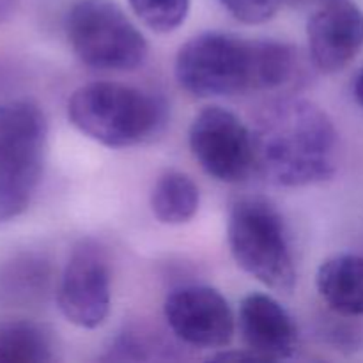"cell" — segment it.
Returning a JSON list of instances; mask_svg holds the SVG:
<instances>
[{
	"label": "cell",
	"mask_w": 363,
	"mask_h": 363,
	"mask_svg": "<svg viewBox=\"0 0 363 363\" xmlns=\"http://www.w3.org/2000/svg\"><path fill=\"white\" fill-rule=\"evenodd\" d=\"M50 282L48 262L38 255H18L0 268V301L11 307L32 305Z\"/></svg>",
	"instance_id": "5bb4252c"
},
{
	"label": "cell",
	"mask_w": 363,
	"mask_h": 363,
	"mask_svg": "<svg viewBox=\"0 0 363 363\" xmlns=\"http://www.w3.org/2000/svg\"><path fill=\"white\" fill-rule=\"evenodd\" d=\"M66 35L74 55L92 69L133 71L147 59V41L116 0H77Z\"/></svg>",
	"instance_id": "8992f818"
},
{
	"label": "cell",
	"mask_w": 363,
	"mask_h": 363,
	"mask_svg": "<svg viewBox=\"0 0 363 363\" xmlns=\"http://www.w3.org/2000/svg\"><path fill=\"white\" fill-rule=\"evenodd\" d=\"M163 312L174 335L197 350H223L236 330L229 301L209 286H184L172 291Z\"/></svg>",
	"instance_id": "9c48e42d"
},
{
	"label": "cell",
	"mask_w": 363,
	"mask_h": 363,
	"mask_svg": "<svg viewBox=\"0 0 363 363\" xmlns=\"http://www.w3.org/2000/svg\"><path fill=\"white\" fill-rule=\"evenodd\" d=\"M354 98H357L358 105L363 108V69L358 73L357 80H354Z\"/></svg>",
	"instance_id": "ffe728a7"
},
{
	"label": "cell",
	"mask_w": 363,
	"mask_h": 363,
	"mask_svg": "<svg viewBox=\"0 0 363 363\" xmlns=\"http://www.w3.org/2000/svg\"><path fill=\"white\" fill-rule=\"evenodd\" d=\"M227 13L247 25H261L279 13L284 0H216Z\"/></svg>",
	"instance_id": "e0dca14e"
},
{
	"label": "cell",
	"mask_w": 363,
	"mask_h": 363,
	"mask_svg": "<svg viewBox=\"0 0 363 363\" xmlns=\"http://www.w3.org/2000/svg\"><path fill=\"white\" fill-rule=\"evenodd\" d=\"M67 119L98 144L126 149L162 133L167 124V105L158 96L131 85L92 82L71 94Z\"/></svg>",
	"instance_id": "3957f363"
},
{
	"label": "cell",
	"mask_w": 363,
	"mask_h": 363,
	"mask_svg": "<svg viewBox=\"0 0 363 363\" xmlns=\"http://www.w3.org/2000/svg\"><path fill=\"white\" fill-rule=\"evenodd\" d=\"M57 303L71 325L99 328L112 305V273L105 252L94 241H80L60 277Z\"/></svg>",
	"instance_id": "ba28073f"
},
{
	"label": "cell",
	"mask_w": 363,
	"mask_h": 363,
	"mask_svg": "<svg viewBox=\"0 0 363 363\" xmlns=\"http://www.w3.org/2000/svg\"><path fill=\"white\" fill-rule=\"evenodd\" d=\"M227 241L236 264L277 293L296 286V264L282 215L262 197H243L230 208Z\"/></svg>",
	"instance_id": "5b68a950"
},
{
	"label": "cell",
	"mask_w": 363,
	"mask_h": 363,
	"mask_svg": "<svg viewBox=\"0 0 363 363\" xmlns=\"http://www.w3.org/2000/svg\"><path fill=\"white\" fill-rule=\"evenodd\" d=\"M174 71L177 84L197 98L282 91L303 82V62L294 46L220 30L188 39Z\"/></svg>",
	"instance_id": "6da1fadb"
},
{
	"label": "cell",
	"mask_w": 363,
	"mask_h": 363,
	"mask_svg": "<svg viewBox=\"0 0 363 363\" xmlns=\"http://www.w3.org/2000/svg\"><path fill=\"white\" fill-rule=\"evenodd\" d=\"M18 0H0V25L6 23L16 11Z\"/></svg>",
	"instance_id": "ac0fdd59"
},
{
	"label": "cell",
	"mask_w": 363,
	"mask_h": 363,
	"mask_svg": "<svg viewBox=\"0 0 363 363\" xmlns=\"http://www.w3.org/2000/svg\"><path fill=\"white\" fill-rule=\"evenodd\" d=\"M53 360V340L38 323L14 319L0 323V363H46Z\"/></svg>",
	"instance_id": "9a60e30c"
},
{
	"label": "cell",
	"mask_w": 363,
	"mask_h": 363,
	"mask_svg": "<svg viewBox=\"0 0 363 363\" xmlns=\"http://www.w3.org/2000/svg\"><path fill=\"white\" fill-rule=\"evenodd\" d=\"M255 170L269 183L300 188L323 183L339 167V133L328 113L308 99L266 105L254 124Z\"/></svg>",
	"instance_id": "7a4b0ae2"
},
{
	"label": "cell",
	"mask_w": 363,
	"mask_h": 363,
	"mask_svg": "<svg viewBox=\"0 0 363 363\" xmlns=\"http://www.w3.org/2000/svg\"><path fill=\"white\" fill-rule=\"evenodd\" d=\"M319 294L337 314L363 315V257L340 254L319 266L315 275Z\"/></svg>",
	"instance_id": "7c38bea8"
},
{
	"label": "cell",
	"mask_w": 363,
	"mask_h": 363,
	"mask_svg": "<svg viewBox=\"0 0 363 363\" xmlns=\"http://www.w3.org/2000/svg\"><path fill=\"white\" fill-rule=\"evenodd\" d=\"M312 64L323 73L344 69L363 48V9L350 0L325 4L307 25Z\"/></svg>",
	"instance_id": "30bf717a"
},
{
	"label": "cell",
	"mask_w": 363,
	"mask_h": 363,
	"mask_svg": "<svg viewBox=\"0 0 363 363\" xmlns=\"http://www.w3.org/2000/svg\"><path fill=\"white\" fill-rule=\"evenodd\" d=\"M241 339L255 360H286L298 344V328L289 312L268 294L243 298L238 315Z\"/></svg>",
	"instance_id": "8fae6325"
},
{
	"label": "cell",
	"mask_w": 363,
	"mask_h": 363,
	"mask_svg": "<svg viewBox=\"0 0 363 363\" xmlns=\"http://www.w3.org/2000/svg\"><path fill=\"white\" fill-rule=\"evenodd\" d=\"M188 144L206 174L222 183H241L255 170L252 130L223 106H206L194 117Z\"/></svg>",
	"instance_id": "52a82bcc"
},
{
	"label": "cell",
	"mask_w": 363,
	"mask_h": 363,
	"mask_svg": "<svg viewBox=\"0 0 363 363\" xmlns=\"http://www.w3.org/2000/svg\"><path fill=\"white\" fill-rule=\"evenodd\" d=\"M48 123L35 103H0V227L30 206L46 160Z\"/></svg>",
	"instance_id": "277c9868"
},
{
	"label": "cell",
	"mask_w": 363,
	"mask_h": 363,
	"mask_svg": "<svg viewBox=\"0 0 363 363\" xmlns=\"http://www.w3.org/2000/svg\"><path fill=\"white\" fill-rule=\"evenodd\" d=\"M191 0H130L138 20L158 34L177 30L190 13Z\"/></svg>",
	"instance_id": "2e32d148"
},
{
	"label": "cell",
	"mask_w": 363,
	"mask_h": 363,
	"mask_svg": "<svg viewBox=\"0 0 363 363\" xmlns=\"http://www.w3.org/2000/svg\"><path fill=\"white\" fill-rule=\"evenodd\" d=\"M335 2V0H284V4L291 7H296V9H305V7H312V6H325V4Z\"/></svg>",
	"instance_id": "d6986e66"
},
{
	"label": "cell",
	"mask_w": 363,
	"mask_h": 363,
	"mask_svg": "<svg viewBox=\"0 0 363 363\" xmlns=\"http://www.w3.org/2000/svg\"><path fill=\"white\" fill-rule=\"evenodd\" d=\"M201 194L188 174L165 170L151 191V211L165 225H183L199 211Z\"/></svg>",
	"instance_id": "4fadbf2b"
}]
</instances>
